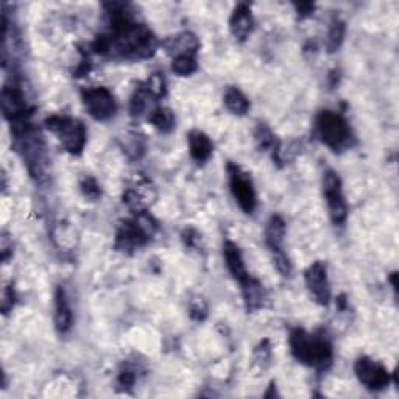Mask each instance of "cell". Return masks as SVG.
I'll return each instance as SVG.
<instances>
[{
    "instance_id": "cell-1",
    "label": "cell",
    "mask_w": 399,
    "mask_h": 399,
    "mask_svg": "<svg viewBox=\"0 0 399 399\" xmlns=\"http://www.w3.org/2000/svg\"><path fill=\"white\" fill-rule=\"evenodd\" d=\"M290 349L295 359L307 367L324 370L332 362V346L328 338L303 329H295L290 334Z\"/></svg>"
},
{
    "instance_id": "cell-2",
    "label": "cell",
    "mask_w": 399,
    "mask_h": 399,
    "mask_svg": "<svg viewBox=\"0 0 399 399\" xmlns=\"http://www.w3.org/2000/svg\"><path fill=\"white\" fill-rule=\"evenodd\" d=\"M317 130L321 142L334 152H343L353 147L354 136L348 122L332 111H321L317 118Z\"/></svg>"
},
{
    "instance_id": "cell-3",
    "label": "cell",
    "mask_w": 399,
    "mask_h": 399,
    "mask_svg": "<svg viewBox=\"0 0 399 399\" xmlns=\"http://www.w3.org/2000/svg\"><path fill=\"white\" fill-rule=\"evenodd\" d=\"M47 128L55 133L63 147L72 155H80L86 144V128L80 120L52 115L46 120Z\"/></svg>"
},
{
    "instance_id": "cell-4",
    "label": "cell",
    "mask_w": 399,
    "mask_h": 399,
    "mask_svg": "<svg viewBox=\"0 0 399 399\" xmlns=\"http://www.w3.org/2000/svg\"><path fill=\"white\" fill-rule=\"evenodd\" d=\"M323 194L326 198L328 211L336 224L345 223L348 217V206L345 202L342 181L334 170H326L323 177Z\"/></svg>"
},
{
    "instance_id": "cell-5",
    "label": "cell",
    "mask_w": 399,
    "mask_h": 399,
    "mask_svg": "<svg viewBox=\"0 0 399 399\" xmlns=\"http://www.w3.org/2000/svg\"><path fill=\"white\" fill-rule=\"evenodd\" d=\"M81 100L88 113L90 114V118H94L100 122L111 119L115 114V110H118L113 93L103 86L83 89Z\"/></svg>"
},
{
    "instance_id": "cell-6",
    "label": "cell",
    "mask_w": 399,
    "mask_h": 399,
    "mask_svg": "<svg viewBox=\"0 0 399 399\" xmlns=\"http://www.w3.org/2000/svg\"><path fill=\"white\" fill-rule=\"evenodd\" d=\"M228 177H229V187L231 192L234 195L240 209L247 214H252L256 209L257 200H256V190L253 187L252 178L248 177V173L242 172L239 165L229 162L228 164Z\"/></svg>"
},
{
    "instance_id": "cell-7",
    "label": "cell",
    "mask_w": 399,
    "mask_h": 399,
    "mask_svg": "<svg viewBox=\"0 0 399 399\" xmlns=\"http://www.w3.org/2000/svg\"><path fill=\"white\" fill-rule=\"evenodd\" d=\"M354 373L361 384L370 390H384L390 384L388 370L382 363L370 359V357L357 359Z\"/></svg>"
},
{
    "instance_id": "cell-8",
    "label": "cell",
    "mask_w": 399,
    "mask_h": 399,
    "mask_svg": "<svg viewBox=\"0 0 399 399\" xmlns=\"http://www.w3.org/2000/svg\"><path fill=\"white\" fill-rule=\"evenodd\" d=\"M306 286L309 289L311 295L315 298V301L321 306H328L331 299V286L328 279L326 265L323 262H314L304 273Z\"/></svg>"
},
{
    "instance_id": "cell-9",
    "label": "cell",
    "mask_w": 399,
    "mask_h": 399,
    "mask_svg": "<svg viewBox=\"0 0 399 399\" xmlns=\"http://www.w3.org/2000/svg\"><path fill=\"white\" fill-rule=\"evenodd\" d=\"M150 239V231L145 228L144 222L133 220V222H125L119 228L118 239H115V245L118 248L127 252V249H135L142 247L148 242Z\"/></svg>"
},
{
    "instance_id": "cell-10",
    "label": "cell",
    "mask_w": 399,
    "mask_h": 399,
    "mask_svg": "<svg viewBox=\"0 0 399 399\" xmlns=\"http://www.w3.org/2000/svg\"><path fill=\"white\" fill-rule=\"evenodd\" d=\"M2 110L6 119H10L11 123L24 122L27 115L28 106L24 100V95L16 86H5L2 90Z\"/></svg>"
},
{
    "instance_id": "cell-11",
    "label": "cell",
    "mask_w": 399,
    "mask_h": 399,
    "mask_svg": "<svg viewBox=\"0 0 399 399\" xmlns=\"http://www.w3.org/2000/svg\"><path fill=\"white\" fill-rule=\"evenodd\" d=\"M223 254H224V261H227V267L232 274V278H234L237 282H240V286H242L247 279H249V274L245 267L244 257L242 253H240L239 247L234 242H231V240H227L223 245Z\"/></svg>"
},
{
    "instance_id": "cell-12",
    "label": "cell",
    "mask_w": 399,
    "mask_h": 399,
    "mask_svg": "<svg viewBox=\"0 0 399 399\" xmlns=\"http://www.w3.org/2000/svg\"><path fill=\"white\" fill-rule=\"evenodd\" d=\"M72 323H73V315H72L68 295H66L63 287H58L55 295V328L58 331V334L61 336L68 334V332L72 329Z\"/></svg>"
},
{
    "instance_id": "cell-13",
    "label": "cell",
    "mask_w": 399,
    "mask_h": 399,
    "mask_svg": "<svg viewBox=\"0 0 399 399\" xmlns=\"http://www.w3.org/2000/svg\"><path fill=\"white\" fill-rule=\"evenodd\" d=\"M229 28L232 36L237 41H245L249 33H252L253 16L247 4H240L236 6V10L229 19Z\"/></svg>"
},
{
    "instance_id": "cell-14",
    "label": "cell",
    "mask_w": 399,
    "mask_h": 399,
    "mask_svg": "<svg viewBox=\"0 0 399 399\" xmlns=\"http://www.w3.org/2000/svg\"><path fill=\"white\" fill-rule=\"evenodd\" d=\"M187 142L190 156H192L197 162H206L212 156V140L209 139V136L204 135L203 131H190L187 136Z\"/></svg>"
},
{
    "instance_id": "cell-15",
    "label": "cell",
    "mask_w": 399,
    "mask_h": 399,
    "mask_svg": "<svg viewBox=\"0 0 399 399\" xmlns=\"http://www.w3.org/2000/svg\"><path fill=\"white\" fill-rule=\"evenodd\" d=\"M164 47L167 48L169 53H172L175 56L194 55L200 47V43L194 33L185 31V33H180V35H177V36L169 38L164 43Z\"/></svg>"
},
{
    "instance_id": "cell-16",
    "label": "cell",
    "mask_w": 399,
    "mask_h": 399,
    "mask_svg": "<svg viewBox=\"0 0 399 399\" xmlns=\"http://www.w3.org/2000/svg\"><path fill=\"white\" fill-rule=\"evenodd\" d=\"M242 292H244V299H245L248 312L261 309V307L264 306L265 292H264L262 284L259 281H256L253 278L247 279L242 284Z\"/></svg>"
},
{
    "instance_id": "cell-17",
    "label": "cell",
    "mask_w": 399,
    "mask_h": 399,
    "mask_svg": "<svg viewBox=\"0 0 399 399\" xmlns=\"http://www.w3.org/2000/svg\"><path fill=\"white\" fill-rule=\"evenodd\" d=\"M286 237V222L282 220L279 215H273L269 222L267 231H265V240L271 252L282 249V242Z\"/></svg>"
},
{
    "instance_id": "cell-18",
    "label": "cell",
    "mask_w": 399,
    "mask_h": 399,
    "mask_svg": "<svg viewBox=\"0 0 399 399\" xmlns=\"http://www.w3.org/2000/svg\"><path fill=\"white\" fill-rule=\"evenodd\" d=\"M223 102H224V106H227L228 110L236 115H245L249 110L248 98L244 95L242 90L237 88H232V86L228 88L227 93H224Z\"/></svg>"
},
{
    "instance_id": "cell-19",
    "label": "cell",
    "mask_w": 399,
    "mask_h": 399,
    "mask_svg": "<svg viewBox=\"0 0 399 399\" xmlns=\"http://www.w3.org/2000/svg\"><path fill=\"white\" fill-rule=\"evenodd\" d=\"M148 120L162 133H169L175 127V115L167 108H155V110L150 113Z\"/></svg>"
},
{
    "instance_id": "cell-20",
    "label": "cell",
    "mask_w": 399,
    "mask_h": 399,
    "mask_svg": "<svg viewBox=\"0 0 399 399\" xmlns=\"http://www.w3.org/2000/svg\"><path fill=\"white\" fill-rule=\"evenodd\" d=\"M198 64L194 55H180L173 58L172 63V71L175 73H178L180 77H187V75H192L197 72Z\"/></svg>"
},
{
    "instance_id": "cell-21",
    "label": "cell",
    "mask_w": 399,
    "mask_h": 399,
    "mask_svg": "<svg viewBox=\"0 0 399 399\" xmlns=\"http://www.w3.org/2000/svg\"><path fill=\"white\" fill-rule=\"evenodd\" d=\"M345 38V24L342 21H336L329 28L328 39H326V47L329 52H337L343 43Z\"/></svg>"
},
{
    "instance_id": "cell-22",
    "label": "cell",
    "mask_w": 399,
    "mask_h": 399,
    "mask_svg": "<svg viewBox=\"0 0 399 399\" xmlns=\"http://www.w3.org/2000/svg\"><path fill=\"white\" fill-rule=\"evenodd\" d=\"M256 140L257 145H259V148L264 150V152H267V150H278L276 138H274L271 130L262 123L256 130Z\"/></svg>"
},
{
    "instance_id": "cell-23",
    "label": "cell",
    "mask_w": 399,
    "mask_h": 399,
    "mask_svg": "<svg viewBox=\"0 0 399 399\" xmlns=\"http://www.w3.org/2000/svg\"><path fill=\"white\" fill-rule=\"evenodd\" d=\"M80 187H81L83 195L89 200H98L100 195H102V190H100L98 182L90 177H86L85 180H83Z\"/></svg>"
},
{
    "instance_id": "cell-24",
    "label": "cell",
    "mask_w": 399,
    "mask_h": 399,
    "mask_svg": "<svg viewBox=\"0 0 399 399\" xmlns=\"http://www.w3.org/2000/svg\"><path fill=\"white\" fill-rule=\"evenodd\" d=\"M271 253H273L274 267L278 269V271L282 274V276H289V274L292 273V265H290L284 252H282V249H276V252H271Z\"/></svg>"
},
{
    "instance_id": "cell-25",
    "label": "cell",
    "mask_w": 399,
    "mask_h": 399,
    "mask_svg": "<svg viewBox=\"0 0 399 399\" xmlns=\"http://www.w3.org/2000/svg\"><path fill=\"white\" fill-rule=\"evenodd\" d=\"M207 315V306L204 303L203 298H194L192 301H190V317L197 321H202L206 318Z\"/></svg>"
},
{
    "instance_id": "cell-26",
    "label": "cell",
    "mask_w": 399,
    "mask_h": 399,
    "mask_svg": "<svg viewBox=\"0 0 399 399\" xmlns=\"http://www.w3.org/2000/svg\"><path fill=\"white\" fill-rule=\"evenodd\" d=\"M14 304V292H13V289L11 287H8L5 292H4V301H2V309L4 312L6 314L8 311L11 309Z\"/></svg>"
},
{
    "instance_id": "cell-27",
    "label": "cell",
    "mask_w": 399,
    "mask_h": 399,
    "mask_svg": "<svg viewBox=\"0 0 399 399\" xmlns=\"http://www.w3.org/2000/svg\"><path fill=\"white\" fill-rule=\"evenodd\" d=\"M119 382L123 387H131L135 384V374L130 373V371H123L119 378Z\"/></svg>"
},
{
    "instance_id": "cell-28",
    "label": "cell",
    "mask_w": 399,
    "mask_h": 399,
    "mask_svg": "<svg viewBox=\"0 0 399 399\" xmlns=\"http://www.w3.org/2000/svg\"><path fill=\"white\" fill-rule=\"evenodd\" d=\"M298 8V11H299V16H309L312 11H314V5L312 4H299L296 5Z\"/></svg>"
}]
</instances>
